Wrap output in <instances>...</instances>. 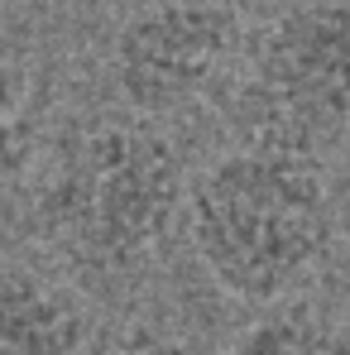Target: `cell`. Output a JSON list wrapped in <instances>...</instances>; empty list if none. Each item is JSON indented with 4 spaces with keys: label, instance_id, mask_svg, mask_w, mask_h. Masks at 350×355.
Listing matches in <instances>:
<instances>
[{
    "label": "cell",
    "instance_id": "3",
    "mask_svg": "<svg viewBox=\"0 0 350 355\" xmlns=\"http://www.w3.org/2000/svg\"><path fill=\"white\" fill-rule=\"evenodd\" d=\"M245 144L312 154L350 130V5L302 0L250 49V77L235 96Z\"/></svg>",
    "mask_w": 350,
    "mask_h": 355
},
{
    "label": "cell",
    "instance_id": "5",
    "mask_svg": "<svg viewBox=\"0 0 350 355\" xmlns=\"http://www.w3.org/2000/svg\"><path fill=\"white\" fill-rule=\"evenodd\" d=\"M87 351V312L77 297L29 274H0V355H82Z\"/></svg>",
    "mask_w": 350,
    "mask_h": 355
},
{
    "label": "cell",
    "instance_id": "8",
    "mask_svg": "<svg viewBox=\"0 0 350 355\" xmlns=\"http://www.w3.org/2000/svg\"><path fill=\"white\" fill-rule=\"evenodd\" d=\"M106 355H202V351L192 341H177V336H134V341H125Z\"/></svg>",
    "mask_w": 350,
    "mask_h": 355
},
{
    "label": "cell",
    "instance_id": "2",
    "mask_svg": "<svg viewBox=\"0 0 350 355\" xmlns=\"http://www.w3.org/2000/svg\"><path fill=\"white\" fill-rule=\"evenodd\" d=\"M182 202L187 178L173 139L149 120H106L58 149L34 221L67 264L120 274L164 245Z\"/></svg>",
    "mask_w": 350,
    "mask_h": 355
},
{
    "label": "cell",
    "instance_id": "1",
    "mask_svg": "<svg viewBox=\"0 0 350 355\" xmlns=\"http://www.w3.org/2000/svg\"><path fill=\"white\" fill-rule=\"evenodd\" d=\"M187 240L221 293L279 302L331 245V192L312 154L245 144L187 187Z\"/></svg>",
    "mask_w": 350,
    "mask_h": 355
},
{
    "label": "cell",
    "instance_id": "4",
    "mask_svg": "<svg viewBox=\"0 0 350 355\" xmlns=\"http://www.w3.org/2000/svg\"><path fill=\"white\" fill-rule=\"evenodd\" d=\"M240 15L221 0H159L130 15L111 49L120 101L139 120L187 106L235 53Z\"/></svg>",
    "mask_w": 350,
    "mask_h": 355
},
{
    "label": "cell",
    "instance_id": "7",
    "mask_svg": "<svg viewBox=\"0 0 350 355\" xmlns=\"http://www.w3.org/2000/svg\"><path fill=\"white\" fill-rule=\"evenodd\" d=\"M39 135L29 120V77L0 58V192H10L34 164Z\"/></svg>",
    "mask_w": 350,
    "mask_h": 355
},
{
    "label": "cell",
    "instance_id": "6",
    "mask_svg": "<svg viewBox=\"0 0 350 355\" xmlns=\"http://www.w3.org/2000/svg\"><path fill=\"white\" fill-rule=\"evenodd\" d=\"M231 355H350V331L331 327L307 307H283L250 322L235 336Z\"/></svg>",
    "mask_w": 350,
    "mask_h": 355
}]
</instances>
